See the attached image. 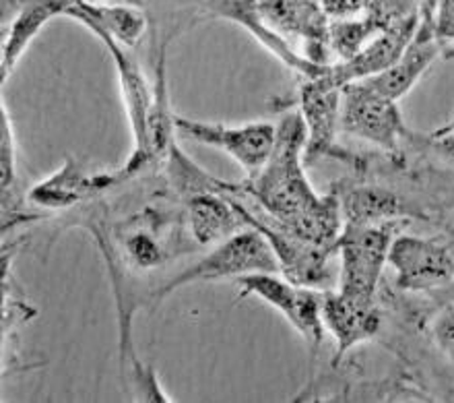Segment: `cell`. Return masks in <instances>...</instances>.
Segmentation results:
<instances>
[{"mask_svg": "<svg viewBox=\"0 0 454 403\" xmlns=\"http://www.w3.org/2000/svg\"><path fill=\"white\" fill-rule=\"evenodd\" d=\"M306 129L300 112L283 116L277 141L264 168L239 185L223 182L219 191L248 199L264 216L314 247L333 249L343 230V213L335 193L318 194L306 176Z\"/></svg>", "mask_w": 454, "mask_h": 403, "instance_id": "obj_1", "label": "cell"}, {"mask_svg": "<svg viewBox=\"0 0 454 403\" xmlns=\"http://www.w3.org/2000/svg\"><path fill=\"white\" fill-rule=\"evenodd\" d=\"M405 224V217L374 225L343 224L335 242L337 292L362 304H376L378 283L388 265V249Z\"/></svg>", "mask_w": 454, "mask_h": 403, "instance_id": "obj_2", "label": "cell"}, {"mask_svg": "<svg viewBox=\"0 0 454 403\" xmlns=\"http://www.w3.org/2000/svg\"><path fill=\"white\" fill-rule=\"evenodd\" d=\"M250 273H279V263L267 238L248 225L227 241L215 244L209 255L163 283L155 292V300H163L166 296L178 292L180 288L197 281H215L227 280V277L239 280Z\"/></svg>", "mask_w": 454, "mask_h": 403, "instance_id": "obj_3", "label": "cell"}, {"mask_svg": "<svg viewBox=\"0 0 454 403\" xmlns=\"http://www.w3.org/2000/svg\"><path fill=\"white\" fill-rule=\"evenodd\" d=\"M340 130L399 162L409 133L399 110V102L382 96L368 81H353L343 87L340 98Z\"/></svg>", "mask_w": 454, "mask_h": 403, "instance_id": "obj_4", "label": "cell"}, {"mask_svg": "<svg viewBox=\"0 0 454 403\" xmlns=\"http://www.w3.org/2000/svg\"><path fill=\"white\" fill-rule=\"evenodd\" d=\"M340 98L343 85L335 79L331 65L317 77H308L300 87L298 108L306 129V166L333 157L340 162H357V157L339 147L340 130Z\"/></svg>", "mask_w": 454, "mask_h": 403, "instance_id": "obj_5", "label": "cell"}, {"mask_svg": "<svg viewBox=\"0 0 454 403\" xmlns=\"http://www.w3.org/2000/svg\"><path fill=\"white\" fill-rule=\"evenodd\" d=\"M239 296H254L264 304L273 306L281 317L300 333L312 352L323 344V289L300 286L279 273H250L238 280Z\"/></svg>", "mask_w": 454, "mask_h": 403, "instance_id": "obj_6", "label": "cell"}, {"mask_svg": "<svg viewBox=\"0 0 454 403\" xmlns=\"http://www.w3.org/2000/svg\"><path fill=\"white\" fill-rule=\"evenodd\" d=\"M176 133L207 147L222 149L223 154L239 163L246 178H252L264 168L273 154L277 141V127L270 122H248L239 127L192 121L186 116H176Z\"/></svg>", "mask_w": 454, "mask_h": 403, "instance_id": "obj_7", "label": "cell"}, {"mask_svg": "<svg viewBox=\"0 0 454 403\" xmlns=\"http://www.w3.org/2000/svg\"><path fill=\"white\" fill-rule=\"evenodd\" d=\"M388 265L395 271L396 288L426 292L452 281L454 253L430 238L399 232L388 249Z\"/></svg>", "mask_w": 454, "mask_h": 403, "instance_id": "obj_8", "label": "cell"}, {"mask_svg": "<svg viewBox=\"0 0 454 403\" xmlns=\"http://www.w3.org/2000/svg\"><path fill=\"white\" fill-rule=\"evenodd\" d=\"M122 174L118 172H87L79 162L67 160L59 172L29 191V201L34 205L46 209H68V207L87 201L96 194L108 191L122 182Z\"/></svg>", "mask_w": 454, "mask_h": 403, "instance_id": "obj_9", "label": "cell"}, {"mask_svg": "<svg viewBox=\"0 0 454 403\" xmlns=\"http://www.w3.org/2000/svg\"><path fill=\"white\" fill-rule=\"evenodd\" d=\"M323 323L326 333H331L337 344V364L356 345L374 337L380 331L382 319L376 304H362L331 288L323 292Z\"/></svg>", "mask_w": 454, "mask_h": 403, "instance_id": "obj_10", "label": "cell"}, {"mask_svg": "<svg viewBox=\"0 0 454 403\" xmlns=\"http://www.w3.org/2000/svg\"><path fill=\"white\" fill-rule=\"evenodd\" d=\"M442 48V43L434 37L432 25L419 21V28L415 31L413 40L409 42V46L399 56V60L393 67H388L387 71L364 81H368L382 96L399 102L401 98H405L418 85V81L424 77L427 68L440 59Z\"/></svg>", "mask_w": 454, "mask_h": 403, "instance_id": "obj_11", "label": "cell"}, {"mask_svg": "<svg viewBox=\"0 0 454 403\" xmlns=\"http://www.w3.org/2000/svg\"><path fill=\"white\" fill-rule=\"evenodd\" d=\"M419 28V15L407 19L384 29L365 46L362 52H357L353 59L343 62H333L331 71L340 85L353 83V81H364L374 75L387 71L393 67L399 56L405 52L409 42L413 40L415 31Z\"/></svg>", "mask_w": 454, "mask_h": 403, "instance_id": "obj_12", "label": "cell"}, {"mask_svg": "<svg viewBox=\"0 0 454 403\" xmlns=\"http://www.w3.org/2000/svg\"><path fill=\"white\" fill-rule=\"evenodd\" d=\"M213 11H215V15L230 19V21L239 23L244 29H248L270 54H275L283 65H287L289 68H294V71L304 75L306 79L317 77V75H320L326 67H329L314 65V62L308 60L306 56L295 52V50L287 43L286 37H283V34H279V31L261 15L254 0H213Z\"/></svg>", "mask_w": 454, "mask_h": 403, "instance_id": "obj_13", "label": "cell"}, {"mask_svg": "<svg viewBox=\"0 0 454 403\" xmlns=\"http://www.w3.org/2000/svg\"><path fill=\"white\" fill-rule=\"evenodd\" d=\"M244 228L248 224L227 193L205 191L188 197V230L200 247H215Z\"/></svg>", "mask_w": 454, "mask_h": 403, "instance_id": "obj_14", "label": "cell"}, {"mask_svg": "<svg viewBox=\"0 0 454 403\" xmlns=\"http://www.w3.org/2000/svg\"><path fill=\"white\" fill-rule=\"evenodd\" d=\"M65 17L73 19L87 29H102L112 40L122 43L124 48H135L147 29V17L135 4L124 3H87L73 0Z\"/></svg>", "mask_w": 454, "mask_h": 403, "instance_id": "obj_15", "label": "cell"}, {"mask_svg": "<svg viewBox=\"0 0 454 403\" xmlns=\"http://www.w3.org/2000/svg\"><path fill=\"white\" fill-rule=\"evenodd\" d=\"M73 0H27L19 15L12 19L9 31L3 42V56H0V77L6 83V77L19 65L25 50L35 40V36L52 21L54 17H65Z\"/></svg>", "mask_w": 454, "mask_h": 403, "instance_id": "obj_16", "label": "cell"}, {"mask_svg": "<svg viewBox=\"0 0 454 403\" xmlns=\"http://www.w3.org/2000/svg\"><path fill=\"white\" fill-rule=\"evenodd\" d=\"M343 222L353 225H374L403 217V203L393 191L376 185H362L337 193Z\"/></svg>", "mask_w": 454, "mask_h": 403, "instance_id": "obj_17", "label": "cell"}, {"mask_svg": "<svg viewBox=\"0 0 454 403\" xmlns=\"http://www.w3.org/2000/svg\"><path fill=\"white\" fill-rule=\"evenodd\" d=\"M380 28L368 15L333 19L329 23V48L337 62L349 60L380 34Z\"/></svg>", "mask_w": 454, "mask_h": 403, "instance_id": "obj_18", "label": "cell"}, {"mask_svg": "<svg viewBox=\"0 0 454 403\" xmlns=\"http://www.w3.org/2000/svg\"><path fill=\"white\" fill-rule=\"evenodd\" d=\"M124 253L130 265L137 269H153L163 261L160 242L149 232L141 230L130 232V236L124 241Z\"/></svg>", "mask_w": 454, "mask_h": 403, "instance_id": "obj_19", "label": "cell"}, {"mask_svg": "<svg viewBox=\"0 0 454 403\" xmlns=\"http://www.w3.org/2000/svg\"><path fill=\"white\" fill-rule=\"evenodd\" d=\"M3 118H0V180H3V193L15 185L17 174V151H15V135H12L11 118L6 115L3 104Z\"/></svg>", "mask_w": 454, "mask_h": 403, "instance_id": "obj_20", "label": "cell"}, {"mask_svg": "<svg viewBox=\"0 0 454 403\" xmlns=\"http://www.w3.org/2000/svg\"><path fill=\"white\" fill-rule=\"evenodd\" d=\"M432 339L436 348L454 360V304L444 306L432 320Z\"/></svg>", "mask_w": 454, "mask_h": 403, "instance_id": "obj_21", "label": "cell"}, {"mask_svg": "<svg viewBox=\"0 0 454 403\" xmlns=\"http://www.w3.org/2000/svg\"><path fill=\"white\" fill-rule=\"evenodd\" d=\"M430 25L434 31V37L446 46V43H454V0H436L434 6Z\"/></svg>", "mask_w": 454, "mask_h": 403, "instance_id": "obj_22", "label": "cell"}, {"mask_svg": "<svg viewBox=\"0 0 454 403\" xmlns=\"http://www.w3.org/2000/svg\"><path fill=\"white\" fill-rule=\"evenodd\" d=\"M427 141L432 145V151L442 157V160L454 163V129L446 130V133H438V135H427Z\"/></svg>", "mask_w": 454, "mask_h": 403, "instance_id": "obj_23", "label": "cell"}, {"mask_svg": "<svg viewBox=\"0 0 454 403\" xmlns=\"http://www.w3.org/2000/svg\"><path fill=\"white\" fill-rule=\"evenodd\" d=\"M454 129V116H452V121H449L444 124V127H440V129H436V130H432V135H438V133H446V130H452Z\"/></svg>", "mask_w": 454, "mask_h": 403, "instance_id": "obj_24", "label": "cell"}, {"mask_svg": "<svg viewBox=\"0 0 454 403\" xmlns=\"http://www.w3.org/2000/svg\"><path fill=\"white\" fill-rule=\"evenodd\" d=\"M87 3H110V0H87Z\"/></svg>", "mask_w": 454, "mask_h": 403, "instance_id": "obj_25", "label": "cell"}]
</instances>
